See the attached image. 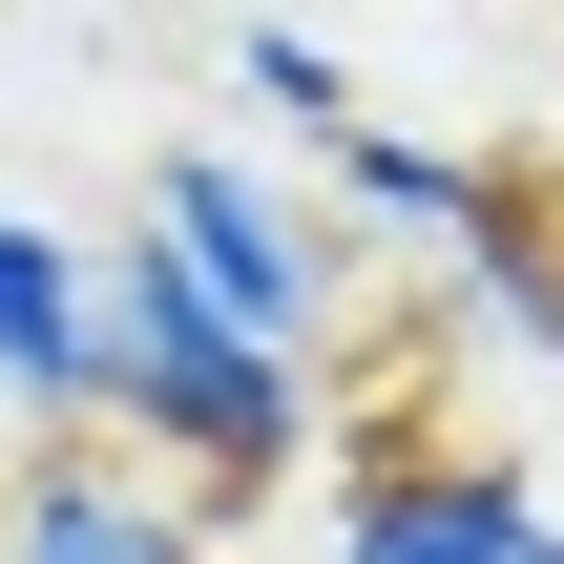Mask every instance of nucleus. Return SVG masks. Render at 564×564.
Here are the masks:
<instances>
[{
  "mask_svg": "<svg viewBox=\"0 0 564 564\" xmlns=\"http://www.w3.org/2000/svg\"><path fill=\"white\" fill-rule=\"evenodd\" d=\"M84 272H105V230L0 188V440H84Z\"/></svg>",
  "mask_w": 564,
  "mask_h": 564,
  "instance_id": "nucleus-5",
  "label": "nucleus"
},
{
  "mask_svg": "<svg viewBox=\"0 0 564 564\" xmlns=\"http://www.w3.org/2000/svg\"><path fill=\"white\" fill-rule=\"evenodd\" d=\"M481 188H502L481 147H419V126H377V105L314 147V209H335L356 251H440V230H481Z\"/></svg>",
  "mask_w": 564,
  "mask_h": 564,
  "instance_id": "nucleus-6",
  "label": "nucleus"
},
{
  "mask_svg": "<svg viewBox=\"0 0 564 564\" xmlns=\"http://www.w3.org/2000/svg\"><path fill=\"white\" fill-rule=\"evenodd\" d=\"M84 440H126V460L188 481L209 523H230V502H293V481H314V356L230 335L147 230H105V272H84Z\"/></svg>",
  "mask_w": 564,
  "mask_h": 564,
  "instance_id": "nucleus-1",
  "label": "nucleus"
},
{
  "mask_svg": "<svg viewBox=\"0 0 564 564\" xmlns=\"http://www.w3.org/2000/svg\"><path fill=\"white\" fill-rule=\"evenodd\" d=\"M230 105H251V126H272L293 167H314V147H335V126H356L377 84H356V63H335L314 21H230Z\"/></svg>",
  "mask_w": 564,
  "mask_h": 564,
  "instance_id": "nucleus-8",
  "label": "nucleus"
},
{
  "mask_svg": "<svg viewBox=\"0 0 564 564\" xmlns=\"http://www.w3.org/2000/svg\"><path fill=\"white\" fill-rule=\"evenodd\" d=\"M0 564H230L188 481H147L126 440H21L0 460Z\"/></svg>",
  "mask_w": 564,
  "mask_h": 564,
  "instance_id": "nucleus-4",
  "label": "nucleus"
},
{
  "mask_svg": "<svg viewBox=\"0 0 564 564\" xmlns=\"http://www.w3.org/2000/svg\"><path fill=\"white\" fill-rule=\"evenodd\" d=\"M314 564H564V502L502 440H356L314 502Z\"/></svg>",
  "mask_w": 564,
  "mask_h": 564,
  "instance_id": "nucleus-3",
  "label": "nucleus"
},
{
  "mask_svg": "<svg viewBox=\"0 0 564 564\" xmlns=\"http://www.w3.org/2000/svg\"><path fill=\"white\" fill-rule=\"evenodd\" d=\"M126 230L230 314V335H272V356H314L335 377V335H356V230L314 209V167H272V147H230V126H167L147 147V188H126Z\"/></svg>",
  "mask_w": 564,
  "mask_h": 564,
  "instance_id": "nucleus-2",
  "label": "nucleus"
},
{
  "mask_svg": "<svg viewBox=\"0 0 564 564\" xmlns=\"http://www.w3.org/2000/svg\"><path fill=\"white\" fill-rule=\"evenodd\" d=\"M440 293H460V335H502L523 377H564V251L523 230V188H481V230H440Z\"/></svg>",
  "mask_w": 564,
  "mask_h": 564,
  "instance_id": "nucleus-7",
  "label": "nucleus"
}]
</instances>
